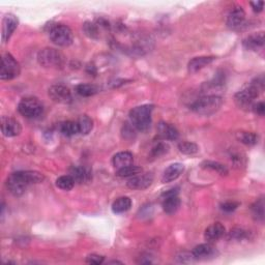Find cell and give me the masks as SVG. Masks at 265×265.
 I'll use <instances>...</instances> for the list:
<instances>
[{
  "instance_id": "cell-1",
  "label": "cell",
  "mask_w": 265,
  "mask_h": 265,
  "mask_svg": "<svg viewBox=\"0 0 265 265\" xmlns=\"http://www.w3.org/2000/svg\"><path fill=\"white\" fill-rule=\"evenodd\" d=\"M264 89V80L263 77L255 79L251 82L248 86H246L243 90L238 91L235 96V103L237 107L244 110L252 109L254 105V100L259 96V93Z\"/></svg>"
},
{
  "instance_id": "cell-2",
  "label": "cell",
  "mask_w": 265,
  "mask_h": 265,
  "mask_svg": "<svg viewBox=\"0 0 265 265\" xmlns=\"http://www.w3.org/2000/svg\"><path fill=\"white\" fill-rule=\"evenodd\" d=\"M153 105H142L133 108L130 111V120L133 127L140 132L147 131L151 125V114H153Z\"/></svg>"
},
{
  "instance_id": "cell-3",
  "label": "cell",
  "mask_w": 265,
  "mask_h": 265,
  "mask_svg": "<svg viewBox=\"0 0 265 265\" xmlns=\"http://www.w3.org/2000/svg\"><path fill=\"white\" fill-rule=\"evenodd\" d=\"M223 105V98L219 95L202 96L191 105V109L199 115L209 116L218 112Z\"/></svg>"
},
{
  "instance_id": "cell-4",
  "label": "cell",
  "mask_w": 265,
  "mask_h": 265,
  "mask_svg": "<svg viewBox=\"0 0 265 265\" xmlns=\"http://www.w3.org/2000/svg\"><path fill=\"white\" fill-rule=\"evenodd\" d=\"M37 61L44 68L60 69L66 64V57L59 50L54 48H45L37 54Z\"/></svg>"
},
{
  "instance_id": "cell-5",
  "label": "cell",
  "mask_w": 265,
  "mask_h": 265,
  "mask_svg": "<svg viewBox=\"0 0 265 265\" xmlns=\"http://www.w3.org/2000/svg\"><path fill=\"white\" fill-rule=\"evenodd\" d=\"M18 111L26 118H37L44 112V105L36 97H24L18 105Z\"/></svg>"
},
{
  "instance_id": "cell-6",
  "label": "cell",
  "mask_w": 265,
  "mask_h": 265,
  "mask_svg": "<svg viewBox=\"0 0 265 265\" xmlns=\"http://www.w3.org/2000/svg\"><path fill=\"white\" fill-rule=\"evenodd\" d=\"M21 73L19 62L9 53H4L1 57V68H0V79L3 81L12 80Z\"/></svg>"
},
{
  "instance_id": "cell-7",
  "label": "cell",
  "mask_w": 265,
  "mask_h": 265,
  "mask_svg": "<svg viewBox=\"0 0 265 265\" xmlns=\"http://www.w3.org/2000/svg\"><path fill=\"white\" fill-rule=\"evenodd\" d=\"M50 40L59 47H69L74 41L72 29L65 24H57L49 32Z\"/></svg>"
},
{
  "instance_id": "cell-8",
  "label": "cell",
  "mask_w": 265,
  "mask_h": 265,
  "mask_svg": "<svg viewBox=\"0 0 265 265\" xmlns=\"http://www.w3.org/2000/svg\"><path fill=\"white\" fill-rule=\"evenodd\" d=\"M48 94L53 102L58 104H69L72 102V92L65 85H53L49 88Z\"/></svg>"
},
{
  "instance_id": "cell-9",
  "label": "cell",
  "mask_w": 265,
  "mask_h": 265,
  "mask_svg": "<svg viewBox=\"0 0 265 265\" xmlns=\"http://www.w3.org/2000/svg\"><path fill=\"white\" fill-rule=\"evenodd\" d=\"M177 188H171L168 192L163 194V209L168 214H173L178 210L180 206V199L177 196Z\"/></svg>"
},
{
  "instance_id": "cell-10",
  "label": "cell",
  "mask_w": 265,
  "mask_h": 265,
  "mask_svg": "<svg viewBox=\"0 0 265 265\" xmlns=\"http://www.w3.org/2000/svg\"><path fill=\"white\" fill-rule=\"evenodd\" d=\"M246 21V12L242 6L233 7L228 16H227V26L232 30H239L244 25Z\"/></svg>"
},
{
  "instance_id": "cell-11",
  "label": "cell",
  "mask_w": 265,
  "mask_h": 265,
  "mask_svg": "<svg viewBox=\"0 0 265 265\" xmlns=\"http://www.w3.org/2000/svg\"><path fill=\"white\" fill-rule=\"evenodd\" d=\"M1 132L3 136L7 138L19 136L22 132L21 123L12 117L2 116L1 117Z\"/></svg>"
},
{
  "instance_id": "cell-12",
  "label": "cell",
  "mask_w": 265,
  "mask_h": 265,
  "mask_svg": "<svg viewBox=\"0 0 265 265\" xmlns=\"http://www.w3.org/2000/svg\"><path fill=\"white\" fill-rule=\"evenodd\" d=\"M154 181V175L151 173H140L131 177L127 185L132 190H145Z\"/></svg>"
},
{
  "instance_id": "cell-13",
  "label": "cell",
  "mask_w": 265,
  "mask_h": 265,
  "mask_svg": "<svg viewBox=\"0 0 265 265\" xmlns=\"http://www.w3.org/2000/svg\"><path fill=\"white\" fill-rule=\"evenodd\" d=\"M18 24H19V20L15 15L7 14L3 17L2 31H1V41L3 44L8 42L12 33H14L15 30L17 29Z\"/></svg>"
},
{
  "instance_id": "cell-14",
  "label": "cell",
  "mask_w": 265,
  "mask_h": 265,
  "mask_svg": "<svg viewBox=\"0 0 265 265\" xmlns=\"http://www.w3.org/2000/svg\"><path fill=\"white\" fill-rule=\"evenodd\" d=\"M14 174L17 176V178L26 186H29L30 184L41 183L45 179V176L39 171H18Z\"/></svg>"
},
{
  "instance_id": "cell-15",
  "label": "cell",
  "mask_w": 265,
  "mask_h": 265,
  "mask_svg": "<svg viewBox=\"0 0 265 265\" xmlns=\"http://www.w3.org/2000/svg\"><path fill=\"white\" fill-rule=\"evenodd\" d=\"M226 229L223 224L220 222L213 223L209 227H207L204 232V238L207 243H214L218 242L225 235Z\"/></svg>"
},
{
  "instance_id": "cell-16",
  "label": "cell",
  "mask_w": 265,
  "mask_h": 265,
  "mask_svg": "<svg viewBox=\"0 0 265 265\" xmlns=\"http://www.w3.org/2000/svg\"><path fill=\"white\" fill-rule=\"evenodd\" d=\"M158 133L164 140H168V141H175L177 140L179 137V132L174 125L164 121H161L158 124Z\"/></svg>"
},
{
  "instance_id": "cell-17",
  "label": "cell",
  "mask_w": 265,
  "mask_h": 265,
  "mask_svg": "<svg viewBox=\"0 0 265 265\" xmlns=\"http://www.w3.org/2000/svg\"><path fill=\"white\" fill-rule=\"evenodd\" d=\"M184 171V166L181 163H174L164 171L163 176H162V181L164 183L172 182L174 180L177 179L179 176L183 173Z\"/></svg>"
},
{
  "instance_id": "cell-18",
  "label": "cell",
  "mask_w": 265,
  "mask_h": 265,
  "mask_svg": "<svg viewBox=\"0 0 265 265\" xmlns=\"http://www.w3.org/2000/svg\"><path fill=\"white\" fill-rule=\"evenodd\" d=\"M216 60V57L213 56H200V57H194L190 60L187 65V71L190 74L198 73L199 71L203 70L207 66L211 65L212 62Z\"/></svg>"
},
{
  "instance_id": "cell-19",
  "label": "cell",
  "mask_w": 265,
  "mask_h": 265,
  "mask_svg": "<svg viewBox=\"0 0 265 265\" xmlns=\"http://www.w3.org/2000/svg\"><path fill=\"white\" fill-rule=\"evenodd\" d=\"M217 254L216 249L210 244H202L194 248L192 251V255L194 259L197 260H206L210 257H214Z\"/></svg>"
},
{
  "instance_id": "cell-20",
  "label": "cell",
  "mask_w": 265,
  "mask_h": 265,
  "mask_svg": "<svg viewBox=\"0 0 265 265\" xmlns=\"http://www.w3.org/2000/svg\"><path fill=\"white\" fill-rule=\"evenodd\" d=\"M70 175L74 178L75 182L78 183L89 182L92 178L90 169H88L84 166H74L70 171Z\"/></svg>"
},
{
  "instance_id": "cell-21",
  "label": "cell",
  "mask_w": 265,
  "mask_h": 265,
  "mask_svg": "<svg viewBox=\"0 0 265 265\" xmlns=\"http://www.w3.org/2000/svg\"><path fill=\"white\" fill-rule=\"evenodd\" d=\"M264 46V34L263 32H258L249 35L244 40V47L250 51H259Z\"/></svg>"
},
{
  "instance_id": "cell-22",
  "label": "cell",
  "mask_w": 265,
  "mask_h": 265,
  "mask_svg": "<svg viewBox=\"0 0 265 265\" xmlns=\"http://www.w3.org/2000/svg\"><path fill=\"white\" fill-rule=\"evenodd\" d=\"M134 163V156L130 151H120V153L116 154L112 159V164L114 168L121 169L124 167H128L133 165Z\"/></svg>"
},
{
  "instance_id": "cell-23",
  "label": "cell",
  "mask_w": 265,
  "mask_h": 265,
  "mask_svg": "<svg viewBox=\"0 0 265 265\" xmlns=\"http://www.w3.org/2000/svg\"><path fill=\"white\" fill-rule=\"evenodd\" d=\"M132 207V200L129 197H119L112 204V210L114 213H123Z\"/></svg>"
},
{
  "instance_id": "cell-24",
  "label": "cell",
  "mask_w": 265,
  "mask_h": 265,
  "mask_svg": "<svg viewBox=\"0 0 265 265\" xmlns=\"http://www.w3.org/2000/svg\"><path fill=\"white\" fill-rule=\"evenodd\" d=\"M236 138L238 141L249 146L256 145L259 142V136L252 132H238L236 134Z\"/></svg>"
},
{
  "instance_id": "cell-25",
  "label": "cell",
  "mask_w": 265,
  "mask_h": 265,
  "mask_svg": "<svg viewBox=\"0 0 265 265\" xmlns=\"http://www.w3.org/2000/svg\"><path fill=\"white\" fill-rule=\"evenodd\" d=\"M76 92L81 96H92L99 91V88L94 84H79L75 88Z\"/></svg>"
},
{
  "instance_id": "cell-26",
  "label": "cell",
  "mask_w": 265,
  "mask_h": 265,
  "mask_svg": "<svg viewBox=\"0 0 265 265\" xmlns=\"http://www.w3.org/2000/svg\"><path fill=\"white\" fill-rule=\"evenodd\" d=\"M59 131L62 135L67 137H72L79 134V128L77 121H65L59 124Z\"/></svg>"
},
{
  "instance_id": "cell-27",
  "label": "cell",
  "mask_w": 265,
  "mask_h": 265,
  "mask_svg": "<svg viewBox=\"0 0 265 265\" xmlns=\"http://www.w3.org/2000/svg\"><path fill=\"white\" fill-rule=\"evenodd\" d=\"M77 124L79 128V134L82 135L89 134L93 129V121L87 115H81L77 120Z\"/></svg>"
},
{
  "instance_id": "cell-28",
  "label": "cell",
  "mask_w": 265,
  "mask_h": 265,
  "mask_svg": "<svg viewBox=\"0 0 265 265\" xmlns=\"http://www.w3.org/2000/svg\"><path fill=\"white\" fill-rule=\"evenodd\" d=\"M201 167L204 168V169H208L211 171H216L217 173L221 174V175H227L229 173L228 168H227L223 164L219 163V162H213V161H205L201 164Z\"/></svg>"
},
{
  "instance_id": "cell-29",
  "label": "cell",
  "mask_w": 265,
  "mask_h": 265,
  "mask_svg": "<svg viewBox=\"0 0 265 265\" xmlns=\"http://www.w3.org/2000/svg\"><path fill=\"white\" fill-rule=\"evenodd\" d=\"M143 172V169L141 167L139 166H134V165H131V166H128V167H124V168H121V169H118L117 172H116V175L118 176V177H133V176H136L138 174H140Z\"/></svg>"
},
{
  "instance_id": "cell-30",
  "label": "cell",
  "mask_w": 265,
  "mask_h": 265,
  "mask_svg": "<svg viewBox=\"0 0 265 265\" xmlns=\"http://www.w3.org/2000/svg\"><path fill=\"white\" fill-rule=\"evenodd\" d=\"M252 213L257 222H263L264 220V200L263 198L258 199L255 203L252 205Z\"/></svg>"
},
{
  "instance_id": "cell-31",
  "label": "cell",
  "mask_w": 265,
  "mask_h": 265,
  "mask_svg": "<svg viewBox=\"0 0 265 265\" xmlns=\"http://www.w3.org/2000/svg\"><path fill=\"white\" fill-rule=\"evenodd\" d=\"M75 185V180L71 175H62L56 179V186L60 190L71 191Z\"/></svg>"
},
{
  "instance_id": "cell-32",
  "label": "cell",
  "mask_w": 265,
  "mask_h": 265,
  "mask_svg": "<svg viewBox=\"0 0 265 265\" xmlns=\"http://www.w3.org/2000/svg\"><path fill=\"white\" fill-rule=\"evenodd\" d=\"M83 31L88 37H90V39L96 40L99 37V28H98V24L96 23L86 22L83 25Z\"/></svg>"
},
{
  "instance_id": "cell-33",
  "label": "cell",
  "mask_w": 265,
  "mask_h": 265,
  "mask_svg": "<svg viewBox=\"0 0 265 265\" xmlns=\"http://www.w3.org/2000/svg\"><path fill=\"white\" fill-rule=\"evenodd\" d=\"M178 149L181 154L186 155V156H192L197 154L199 151V146L193 142H180L178 144Z\"/></svg>"
},
{
  "instance_id": "cell-34",
  "label": "cell",
  "mask_w": 265,
  "mask_h": 265,
  "mask_svg": "<svg viewBox=\"0 0 265 265\" xmlns=\"http://www.w3.org/2000/svg\"><path fill=\"white\" fill-rule=\"evenodd\" d=\"M169 151V145L167 143H164V142H159L157 143L153 148L150 150V158H160L162 156H164L165 154H167Z\"/></svg>"
},
{
  "instance_id": "cell-35",
  "label": "cell",
  "mask_w": 265,
  "mask_h": 265,
  "mask_svg": "<svg viewBox=\"0 0 265 265\" xmlns=\"http://www.w3.org/2000/svg\"><path fill=\"white\" fill-rule=\"evenodd\" d=\"M248 237H249L248 231L241 228H234L229 232V238L232 239V241L241 242L244 241V239H247Z\"/></svg>"
},
{
  "instance_id": "cell-36",
  "label": "cell",
  "mask_w": 265,
  "mask_h": 265,
  "mask_svg": "<svg viewBox=\"0 0 265 265\" xmlns=\"http://www.w3.org/2000/svg\"><path fill=\"white\" fill-rule=\"evenodd\" d=\"M105 260L104 256H100V255H96V254H91V255H88L86 257V262L89 263V264H102Z\"/></svg>"
},
{
  "instance_id": "cell-37",
  "label": "cell",
  "mask_w": 265,
  "mask_h": 265,
  "mask_svg": "<svg viewBox=\"0 0 265 265\" xmlns=\"http://www.w3.org/2000/svg\"><path fill=\"white\" fill-rule=\"evenodd\" d=\"M238 206H239V203H237V202L229 201V202H225V203H223V204L221 205V209H222L223 211H226V212H232V211H234Z\"/></svg>"
},
{
  "instance_id": "cell-38",
  "label": "cell",
  "mask_w": 265,
  "mask_h": 265,
  "mask_svg": "<svg viewBox=\"0 0 265 265\" xmlns=\"http://www.w3.org/2000/svg\"><path fill=\"white\" fill-rule=\"evenodd\" d=\"M252 109L254 110V112L256 113V114L260 115V116H263L264 113H265V105L263 102H259L255 105L252 106Z\"/></svg>"
},
{
  "instance_id": "cell-39",
  "label": "cell",
  "mask_w": 265,
  "mask_h": 265,
  "mask_svg": "<svg viewBox=\"0 0 265 265\" xmlns=\"http://www.w3.org/2000/svg\"><path fill=\"white\" fill-rule=\"evenodd\" d=\"M133 128H134L133 125H129L128 123L124 125L123 129H122V135H123V138H127V139H129V138L132 139V138H133V133H134Z\"/></svg>"
},
{
  "instance_id": "cell-40",
  "label": "cell",
  "mask_w": 265,
  "mask_h": 265,
  "mask_svg": "<svg viewBox=\"0 0 265 265\" xmlns=\"http://www.w3.org/2000/svg\"><path fill=\"white\" fill-rule=\"evenodd\" d=\"M250 4L255 12H261L263 10V5H264L263 1H252L250 2Z\"/></svg>"
},
{
  "instance_id": "cell-41",
  "label": "cell",
  "mask_w": 265,
  "mask_h": 265,
  "mask_svg": "<svg viewBox=\"0 0 265 265\" xmlns=\"http://www.w3.org/2000/svg\"><path fill=\"white\" fill-rule=\"evenodd\" d=\"M110 263H121V262H119V261H111Z\"/></svg>"
}]
</instances>
